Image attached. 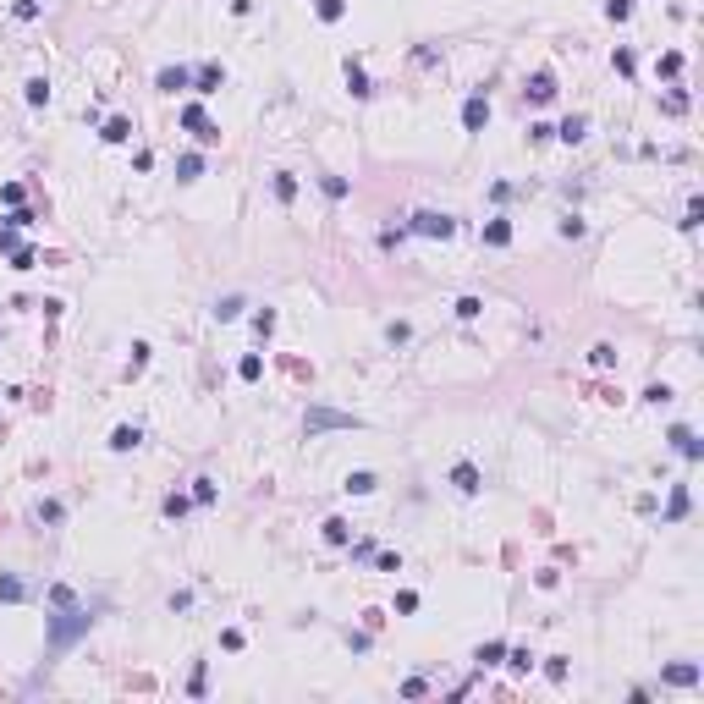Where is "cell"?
Here are the masks:
<instances>
[{
  "instance_id": "cell-1",
  "label": "cell",
  "mask_w": 704,
  "mask_h": 704,
  "mask_svg": "<svg viewBox=\"0 0 704 704\" xmlns=\"http://www.w3.org/2000/svg\"><path fill=\"white\" fill-rule=\"evenodd\" d=\"M88 622H94L88 611H61V617L50 622V644H55V649H61V644H72V638H78V633H83Z\"/></svg>"
},
{
  "instance_id": "cell-2",
  "label": "cell",
  "mask_w": 704,
  "mask_h": 704,
  "mask_svg": "<svg viewBox=\"0 0 704 704\" xmlns=\"http://www.w3.org/2000/svg\"><path fill=\"white\" fill-rule=\"evenodd\" d=\"M303 429H309V435H319V429H358V418H352V413H330V407H309Z\"/></svg>"
},
{
  "instance_id": "cell-3",
  "label": "cell",
  "mask_w": 704,
  "mask_h": 704,
  "mask_svg": "<svg viewBox=\"0 0 704 704\" xmlns=\"http://www.w3.org/2000/svg\"><path fill=\"white\" fill-rule=\"evenodd\" d=\"M413 232L418 237H452L457 221H452V215H435V209H418V215H413Z\"/></svg>"
},
{
  "instance_id": "cell-4",
  "label": "cell",
  "mask_w": 704,
  "mask_h": 704,
  "mask_svg": "<svg viewBox=\"0 0 704 704\" xmlns=\"http://www.w3.org/2000/svg\"><path fill=\"white\" fill-rule=\"evenodd\" d=\"M484 121H490V99L473 94L468 105H463V127H468V132H484Z\"/></svg>"
},
{
  "instance_id": "cell-5",
  "label": "cell",
  "mask_w": 704,
  "mask_h": 704,
  "mask_svg": "<svg viewBox=\"0 0 704 704\" xmlns=\"http://www.w3.org/2000/svg\"><path fill=\"white\" fill-rule=\"evenodd\" d=\"M452 484H457L463 495H479V490H484V479H479V468H473V463H457V468H452Z\"/></svg>"
},
{
  "instance_id": "cell-6",
  "label": "cell",
  "mask_w": 704,
  "mask_h": 704,
  "mask_svg": "<svg viewBox=\"0 0 704 704\" xmlns=\"http://www.w3.org/2000/svg\"><path fill=\"white\" fill-rule=\"evenodd\" d=\"M671 446H677V452H682L688 463H699V457H704V446H699V440H694V429H682V424L671 429Z\"/></svg>"
},
{
  "instance_id": "cell-7",
  "label": "cell",
  "mask_w": 704,
  "mask_h": 704,
  "mask_svg": "<svg viewBox=\"0 0 704 704\" xmlns=\"http://www.w3.org/2000/svg\"><path fill=\"white\" fill-rule=\"evenodd\" d=\"M221 83H226V72H221V67H215V61H209V67H198V72H193V88H198V94H215V88H221Z\"/></svg>"
},
{
  "instance_id": "cell-8",
  "label": "cell",
  "mask_w": 704,
  "mask_h": 704,
  "mask_svg": "<svg viewBox=\"0 0 704 704\" xmlns=\"http://www.w3.org/2000/svg\"><path fill=\"white\" fill-rule=\"evenodd\" d=\"M550 132H556L561 144H583V132H589V121H583V116H567V121H561V127H550Z\"/></svg>"
},
{
  "instance_id": "cell-9",
  "label": "cell",
  "mask_w": 704,
  "mask_h": 704,
  "mask_svg": "<svg viewBox=\"0 0 704 704\" xmlns=\"http://www.w3.org/2000/svg\"><path fill=\"white\" fill-rule=\"evenodd\" d=\"M160 88H165V94H176V88H193V72H187V67H165V72H160Z\"/></svg>"
},
{
  "instance_id": "cell-10",
  "label": "cell",
  "mask_w": 704,
  "mask_h": 704,
  "mask_svg": "<svg viewBox=\"0 0 704 704\" xmlns=\"http://www.w3.org/2000/svg\"><path fill=\"white\" fill-rule=\"evenodd\" d=\"M138 440H144V429H138V424H121V429L110 435V452H132Z\"/></svg>"
},
{
  "instance_id": "cell-11",
  "label": "cell",
  "mask_w": 704,
  "mask_h": 704,
  "mask_svg": "<svg viewBox=\"0 0 704 704\" xmlns=\"http://www.w3.org/2000/svg\"><path fill=\"white\" fill-rule=\"evenodd\" d=\"M0 600H6V606L28 600V583H22V578H11V572H0Z\"/></svg>"
},
{
  "instance_id": "cell-12",
  "label": "cell",
  "mask_w": 704,
  "mask_h": 704,
  "mask_svg": "<svg viewBox=\"0 0 704 704\" xmlns=\"http://www.w3.org/2000/svg\"><path fill=\"white\" fill-rule=\"evenodd\" d=\"M529 99H540V105H550V99H556V83H550V72L529 78Z\"/></svg>"
},
{
  "instance_id": "cell-13",
  "label": "cell",
  "mask_w": 704,
  "mask_h": 704,
  "mask_svg": "<svg viewBox=\"0 0 704 704\" xmlns=\"http://www.w3.org/2000/svg\"><path fill=\"white\" fill-rule=\"evenodd\" d=\"M484 242H490V248H506V242H512V226H506V221H490V226H484Z\"/></svg>"
},
{
  "instance_id": "cell-14",
  "label": "cell",
  "mask_w": 704,
  "mask_h": 704,
  "mask_svg": "<svg viewBox=\"0 0 704 704\" xmlns=\"http://www.w3.org/2000/svg\"><path fill=\"white\" fill-rule=\"evenodd\" d=\"M127 138H132V121H121V116L105 121V144H127Z\"/></svg>"
},
{
  "instance_id": "cell-15",
  "label": "cell",
  "mask_w": 704,
  "mask_h": 704,
  "mask_svg": "<svg viewBox=\"0 0 704 704\" xmlns=\"http://www.w3.org/2000/svg\"><path fill=\"white\" fill-rule=\"evenodd\" d=\"M666 682L688 688V682H699V666H666Z\"/></svg>"
},
{
  "instance_id": "cell-16",
  "label": "cell",
  "mask_w": 704,
  "mask_h": 704,
  "mask_svg": "<svg viewBox=\"0 0 704 704\" xmlns=\"http://www.w3.org/2000/svg\"><path fill=\"white\" fill-rule=\"evenodd\" d=\"M198 171H204V160H198V155H182V160H176V176H182V182H198Z\"/></svg>"
},
{
  "instance_id": "cell-17",
  "label": "cell",
  "mask_w": 704,
  "mask_h": 704,
  "mask_svg": "<svg viewBox=\"0 0 704 704\" xmlns=\"http://www.w3.org/2000/svg\"><path fill=\"white\" fill-rule=\"evenodd\" d=\"M347 88H352L358 99L369 94V78H363V67H358V61H347Z\"/></svg>"
},
{
  "instance_id": "cell-18",
  "label": "cell",
  "mask_w": 704,
  "mask_h": 704,
  "mask_svg": "<svg viewBox=\"0 0 704 704\" xmlns=\"http://www.w3.org/2000/svg\"><path fill=\"white\" fill-rule=\"evenodd\" d=\"M375 490V473H347V495H369Z\"/></svg>"
},
{
  "instance_id": "cell-19",
  "label": "cell",
  "mask_w": 704,
  "mask_h": 704,
  "mask_svg": "<svg viewBox=\"0 0 704 704\" xmlns=\"http://www.w3.org/2000/svg\"><path fill=\"white\" fill-rule=\"evenodd\" d=\"M325 540H330V545H347V540H352V529H347L341 517H330V523H325Z\"/></svg>"
},
{
  "instance_id": "cell-20",
  "label": "cell",
  "mask_w": 704,
  "mask_h": 704,
  "mask_svg": "<svg viewBox=\"0 0 704 704\" xmlns=\"http://www.w3.org/2000/svg\"><path fill=\"white\" fill-rule=\"evenodd\" d=\"M298 193V176L292 171H275V198H292Z\"/></svg>"
},
{
  "instance_id": "cell-21",
  "label": "cell",
  "mask_w": 704,
  "mask_h": 704,
  "mask_svg": "<svg viewBox=\"0 0 704 704\" xmlns=\"http://www.w3.org/2000/svg\"><path fill=\"white\" fill-rule=\"evenodd\" d=\"M28 105H50V83H44V78L28 83Z\"/></svg>"
},
{
  "instance_id": "cell-22",
  "label": "cell",
  "mask_w": 704,
  "mask_h": 704,
  "mask_svg": "<svg viewBox=\"0 0 704 704\" xmlns=\"http://www.w3.org/2000/svg\"><path fill=\"white\" fill-rule=\"evenodd\" d=\"M501 655H506V649H501V644H479V655H473V660H479V666H495V660H501Z\"/></svg>"
},
{
  "instance_id": "cell-23",
  "label": "cell",
  "mask_w": 704,
  "mask_h": 704,
  "mask_svg": "<svg viewBox=\"0 0 704 704\" xmlns=\"http://www.w3.org/2000/svg\"><path fill=\"white\" fill-rule=\"evenodd\" d=\"M237 314H242V298H221L215 303V319H237Z\"/></svg>"
},
{
  "instance_id": "cell-24",
  "label": "cell",
  "mask_w": 704,
  "mask_h": 704,
  "mask_svg": "<svg viewBox=\"0 0 704 704\" xmlns=\"http://www.w3.org/2000/svg\"><path fill=\"white\" fill-rule=\"evenodd\" d=\"M606 17H611V22H627V17H633V0H611Z\"/></svg>"
},
{
  "instance_id": "cell-25",
  "label": "cell",
  "mask_w": 704,
  "mask_h": 704,
  "mask_svg": "<svg viewBox=\"0 0 704 704\" xmlns=\"http://www.w3.org/2000/svg\"><path fill=\"white\" fill-rule=\"evenodd\" d=\"M479 309H484L479 298H457V319H479Z\"/></svg>"
},
{
  "instance_id": "cell-26",
  "label": "cell",
  "mask_w": 704,
  "mask_h": 704,
  "mask_svg": "<svg viewBox=\"0 0 704 704\" xmlns=\"http://www.w3.org/2000/svg\"><path fill=\"white\" fill-rule=\"evenodd\" d=\"M193 501H215V479H193Z\"/></svg>"
},
{
  "instance_id": "cell-27",
  "label": "cell",
  "mask_w": 704,
  "mask_h": 704,
  "mask_svg": "<svg viewBox=\"0 0 704 704\" xmlns=\"http://www.w3.org/2000/svg\"><path fill=\"white\" fill-rule=\"evenodd\" d=\"M671 517H688V490H682V484L671 490Z\"/></svg>"
},
{
  "instance_id": "cell-28",
  "label": "cell",
  "mask_w": 704,
  "mask_h": 704,
  "mask_svg": "<svg viewBox=\"0 0 704 704\" xmlns=\"http://www.w3.org/2000/svg\"><path fill=\"white\" fill-rule=\"evenodd\" d=\"M187 506H193V501H187V495H165V517H182V512H187Z\"/></svg>"
},
{
  "instance_id": "cell-29",
  "label": "cell",
  "mask_w": 704,
  "mask_h": 704,
  "mask_svg": "<svg viewBox=\"0 0 704 704\" xmlns=\"http://www.w3.org/2000/svg\"><path fill=\"white\" fill-rule=\"evenodd\" d=\"M341 11H347V0H319V17H325V22H336Z\"/></svg>"
},
{
  "instance_id": "cell-30",
  "label": "cell",
  "mask_w": 704,
  "mask_h": 704,
  "mask_svg": "<svg viewBox=\"0 0 704 704\" xmlns=\"http://www.w3.org/2000/svg\"><path fill=\"white\" fill-rule=\"evenodd\" d=\"M0 253H17V226H11V221L0 226Z\"/></svg>"
},
{
  "instance_id": "cell-31",
  "label": "cell",
  "mask_w": 704,
  "mask_h": 704,
  "mask_svg": "<svg viewBox=\"0 0 704 704\" xmlns=\"http://www.w3.org/2000/svg\"><path fill=\"white\" fill-rule=\"evenodd\" d=\"M319 187H325V193H330V198H347V182H341V176H325V182H319Z\"/></svg>"
},
{
  "instance_id": "cell-32",
  "label": "cell",
  "mask_w": 704,
  "mask_h": 704,
  "mask_svg": "<svg viewBox=\"0 0 704 704\" xmlns=\"http://www.w3.org/2000/svg\"><path fill=\"white\" fill-rule=\"evenodd\" d=\"M259 375H264V363H259V358L248 352V358H242V380H259Z\"/></svg>"
},
{
  "instance_id": "cell-33",
  "label": "cell",
  "mask_w": 704,
  "mask_h": 704,
  "mask_svg": "<svg viewBox=\"0 0 704 704\" xmlns=\"http://www.w3.org/2000/svg\"><path fill=\"white\" fill-rule=\"evenodd\" d=\"M253 330H259V336H270V330H275V309L259 314V319H253Z\"/></svg>"
}]
</instances>
